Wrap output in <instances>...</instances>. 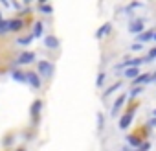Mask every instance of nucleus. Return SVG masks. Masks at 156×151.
<instances>
[{
	"instance_id": "1",
	"label": "nucleus",
	"mask_w": 156,
	"mask_h": 151,
	"mask_svg": "<svg viewBox=\"0 0 156 151\" xmlns=\"http://www.w3.org/2000/svg\"><path fill=\"white\" fill-rule=\"evenodd\" d=\"M53 70H55V66L50 61H39V64H37V74H41L42 78H51Z\"/></svg>"
},
{
	"instance_id": "2",
	"label": "nucleus",
	"mask_w": 156,
	"mask_h": 151,
	"mask_svg": "<svg viewBox=\"0 0 156 151\" xmlns=\"http://www.w3.org/2000/svg\"><path fill=\"white\" fill-rule=\"evenodd\" d=\"M143 30H145V20H143V19H134V20H130V24H129V31H130V33L141 35Z\"/></svg>"
},
{
	"instance_id": "3",
	"label": "nucleus",
	"mask_w": 156,
	"mask_h": 151,
	"mask_svg": "<svg viewBox=\"0 0 156 151\" xmlns=\"http://www.w3.org/2000/svg\"><path fill=\"white\" fill-rule=\"evenodd\" d=\"M154 81V74H140L138 78L134 79V83H132V87H143L145 83H152Z\"/></svg>"
},
{
	"instance_id": "4",
	"label": "nucleus",
	"mask_w": 156,
	"mask_h": 151,
	"mask_svg": "<svg viewBox=\"0 0 156 151\" xmlns=\"http://www.w3.org/2000/svg\"><path fill=\"white\" fill-rule=\"evenodd\" d=\"M41 111H42V101H41V100H35V101L31 103V109H30L31 118H33V122H35V123H37L39 116H41Z\"/></svg>"
},
{
	"instance_id": "5",
	"label": "nucleus",
	"mask_w": 156,
	"mask_h": 151,
	"mask_svg": "<svg viewBox=\"0 0 156 151\" xmlns=\"http://www.w3.org/2000/svg\"><path fill=\"white\" fill-rule=\"evenodd\" d=\"M125 100H127V94H119V98L114 101V105H112V109H110V114H112V116H118L119 109L125 105Z\"/></svg>"
},
{
	"instance_id": "6",
	"label": "nucleus",
	"mask_w": 156,
	"mask_h": 151,
	"mask_svg": "<svg viewBox=\"0 0 156 151\" xmlns=\"http://www.w3.org/2000/svg\"><path fill=\"white\" fill-rule=\"evenodd\" d=\"M33 59H35V53H33V52H22V53L19 55L17 63H19V64H30V63H33Z\"/></svg>"
},
{
	"instance_id": "7",
	"label": "nucleus",
	"mask_w": 156,
	"mask_h": 151,
	"mask_svg": "<svg viewBox=\"0 0 156 151\" xmlns=\"http://www.w3.org/2000/svg\"><path fill=\"white\" fill-rule=\"evenodd\" d=\"M28 83L33 89H41V78H39L37 72H28Z\"/></svg>"
},
{
	"instance_id": "8",
	"label": "nucleus",
	"mask_w": 156,
	"mask_h": 151,
	"mask_svg": "<svg viewBox=\"0 0 156 151\" xmlns=\"http://www.w3.org/2000/svg\"><path fill=\"white\" fill-rule=\"evenodd\" d=\"M110 31H112V24H110V22H105V24L96 31V39H103V37H105V35H108Z\"/></svg>"
},
{
	"instance_id": "9",
	"label": "nucleus",
	"mask_w": 156,
	"mask_h": 151,
	"mask_svg": "<svg viewBox=\"0 0 156 151\" xmlns=\"http://www.w3.org/2000/svg\"><path fill=\"white\" fill-rule=\"evenodd\" d=\"M154 33H156V30H147V31H143L141 35H138V42L141 44V42H149V41H154Z\"/></svg>"
},
{
	"instance_id": "10",
	"label": "nucleus",
	"mask_w": 156,
	"mask_h": 151,
	"mask_svg": "<svg viewBox=\"0 0 156 151\" xmlns=\"http://www.w3.org/2000/svg\"><path fill=\"white\" fill-rule=\"evenodd\" d=\"M44 46L55 50V48H59V39L55 35H48V37H44Z\"/></svg>"
},
{
	"instance_id": "11",
	"label": "nucleus",
	"mask_w": 156,
	"mask_h": 151,
	"mask_svg": "<svg viewBox=\"0 0 156 151\" xmlns=\"http://www.w3.org/2000/svg\"><path fill=\"white\" fill-rule=\"evenodd\" d=\"M11 78H13L15 81H20V83H28V72L24 74V72L13 70V72H11Z\"/></svg>"
},
{
	"instance_id": "12",
	"label": "nucleus",
	"mask_w": 156,
	"mask_h": 151,
	"mask_svg": "<svg viewBox=\"0 0 156 151\" xmlns=\"http://www.w3.org/2000/svg\"><path fill=\"white\" fill-rule=\"evenodd\" d=\"M132 120H134L132 114H127V112H125V114L119 118V129H127V127L132 123Z\"/></svg>"
},
{
	"instance_id": "13",
	"label": "nucleus",
	"mask_w": 156,
	"mask_h": 151,
	"mask_svg": "<svg viewBox=\"0 0 156 151\" xmlns=\"http://www.w3.org/2000/svg\"><path fill=\"white\" fill-rule=\"evenodd\" d=\"M123 76H125L127 79H136L138 76H140V68H125Z\"/></svg>"
},
{
	"instance_id": "14",
	"label": "nucleus",
	"mask_w": 156,
	"mask_h": 151,
	"mask_svg": "<svg viewBox=\"0 0 156 151\" xmlns=\"http://www.w3.org/2000/svg\"><path fill=\"white\" fill-rule=\"evenodd\" d=\"M22 26H24L22 19H11V20H9V31H17V30H20Z\"/></svg>"
},
{
	"instance_id": "15",
	"label": "nucleus",
	"mask_w": 156,
	"mask_h": 151,
	"mask_svg": "<svg viewBox=\"0 0 156 151\" xmlns=\"http://www.w3.org/2000/svg\"><path fill=\"white\" fill-rule=\"evenodd\" d=\"M127 142H129L130 145H134V147H140V145L143 144L141 138H140L138 134H129V136H127Z\"/></svg>"
},
{
	"instance_id": "16",
	"label": "nucleus",
	"mask_w": 156,
	"mask_h": 151,
	"mask_svg": "<svg viewBox=\"0 0 156 151\" xmlns=\"http://www.w3.org/2000/svg\"><path fill=\"white\" fill-rule=\"evenodd\" d=\"M118 89H121V81H116L114 85H110V87H108V89H107V90L103 92V98H108V96H110L112 92H116Z\"/></svg>"
},
{
	"instance_id": "17",
	"label": "nucleus",
	"mask_w": 156,
	"mask_h": 151,
	"mask_svg": "<svg viewBox=\"0 0 156 151\" xmlns=\"http://www.w3.org/2000/svg\"><path fill=\"white\" fill-rule=\"evenodd\" d=\"M44 26H42V22H35V26H33V37H42V33H44V30H42Z\"/></svg>"
},
{
	"instance_id": "18",
	"label": "nucleus",
	"mask_w": 156,
	"mask_h": 151,
	"mask_svg": "<svg viewBox=\"0 0 156 151\" xmlns=\"http://www.w3.org/2000/svg\"><path fill=\"white\" fill-rule=\"evenodd\" d=\"M31 39H33V35H28V37H20V39L17 41V44H20V46H28V44L31 42Z\"/></svg>"
},
{
	"instance_id": "19",
	"label": "nucleus",
	"mask_w": 156,
	"mask_h": 151,
	"mask_svg": "<svg viewBox=\"0 0 156 151\" xmlns=\"http://www.w3.org/2000/svg\"><path fill=\"white\" fill-rule=\"evenodd\" d=\"M145 59H147V63H151V61H154V59H156V46L149 50V53L145 55Z\"/></svg>"
},
{
	"instance_id": "20",
	"label": "nucleus",
	"mask_w": 156,
	"mask_h": 151,
	"mask_svg": "<svg viewBox=\"0 0 156 151\" xmlns=\"http://www.w3.org/2000/svg\"><path fill=\"white\" fill-rule=\"evenodd\" d=\"M39 9H41L42 13H51V11H53V8H51V6H48V4H44V2H41V4H39Z\"/></svg>"
},
{
	"instance_id": "21",
	"label": "nucleus",
	"mask_w": 156,
	"mask_h": 151,
	"mask_svg": "<svg viewBox=\"0 0 156 151\" xmlns=\"http://www.w3.org/2000/svg\"><path fill=\"white\" fill-rule=\"evenodd\" d=\"M140 92H143V87H132L130 92H129V96H130V98H136Z\"/></svg>"
},
{
	"instance_id": "22",
	"label": "nucleus",
	"mask_w": 156,
	"mask_h": 151,
	"mask_svg": "<svg viewBox=\"0 0 156 151\" xmlns=\"http://www.w3.org/2000/svg\"><path fill=\"white\" fill-rule=\"evenodd\" d=\"M6 31H9V20L0 22V33H6Z\"/></svg>"
},
{
	"instance_id": "23",
	"label": "nucleus",
	"mask_w": 156,
	"mask_h": 151,
	"mask_svg": "<svg viewBox=\"0 0 156 151\" xmlns=\"http://www.w3.org/2000/svg\"><path fill=\"white\" fill-rule=\"evenodd\" d=\"M105 78H107V74H105V72H99L98 79H96V85H98V87H101V85H103V81H105Z\"/></svg>"
},
{
	"instance_id": "24",
	"label": "nucleus",
	"mask_w": 156,
	"mask_h": 151,
	"mask_svg": "<svg viewBox=\"0 0 156 151\" xmlns=\"http://www.w3.org/2000/svg\"><path fill=\"white\" fill-rule=\"evenodd\" d=\"M143 4L141 2H132V4H129L127 8H125V11H132V9H136V8H141Z\"/></svg>"
},
{
	"instance_id": "25",
	"label": "nucleus",
	"mask_w": 156,
	"mask_h": 151,
	"mask_svg": "<svg viewBox=\"0 0 156 151\" xmlns=\"http://www.w3.org/2000/svg\"><path fill=\"white\" fill-rule=\"evenodd\" d=\"M103 122H105V118H103V112H98V129H99V131L103 129Z\"/></svg>"
},
{
	"instance_id": "26",
	"label": "nucleus",
	"mask_w": 156,
	"mask_h": 151,
	"mask_svg": "<svg viewBox=\"0 0 156 151\" xmlns=\"http://www.w3.org/2000/svg\"><path fill=\"white\" fill-rule=\"evenodd\" d=\"M149 149H151V144H149V142H143V144L138 147V151H149Z\"/></svg>"
},
{
	"instance_id": "27",
	"label": "nucleus",
	"mask_w": 156,
	"mask_h": 151,
	"mask_svg": "<svg viewBox=\"0 0 156 151\" xmlns=\"http://www.w3.org/2000/svg\"><path fill=\"white\" fill-rule=\"evenodd\" d=\"M147 127H149V129H151V127H156V116H154V118H151V122L147 123Z\"/></svg>"
},
{
	"instance_id": "28",
	"label": "nucleus",
	"mask_w": 156,
	"mask_h": 151,
	"mask_svg": "<svg viewBox=\"0 0 156 151\" xmlns=\"http://www.w3.org/2000/svg\"><path fill=\"white\" fill-rule=\"evenodd\" d=\"M130 50H141V44H140V42H136V44H132V46H130Z\"/></svg>"
},
{
	"instance_id": "29",
	"label": "nucleus",
	"mask_w": 156,
	"mask_h": 151,
	"mask_svg": "<svg viewBox=\"0 0 156 151\" xmlns=\"http://www.w3.org/2000/svg\"><path fill=\"white\" fill-rule=\"evenodd\" d=\"M2 6H6V8H9V6H13L11 2H8V0H2Z\"/></svg>"
},
{
	"instance_id": "30",
	"label": "nucleus",
	"mask_w": 156,
	"mask_h": 151,
	"mask_svg": "<svg viewBox=\"0 0 156 151\" xmlns=\"http://www.w3.org/2000/svg\"><path fill=\"white\" fill-rule=\"evenodd\" d=\"M17 151H24V147H19V149H17Z\"/></svg>"
},
{
	"instance_id": "31",
	"label": "nucleus",
	"mask_w": 156,
	"mask_h": 151,
	"mask_svg": "<svg viewBox=\"0 0 156 151\" xmlns=\"http://www.w3.org/2000/svg\"><path fill=\"white\" fill-rule=\"evenodd\" d=\"M2 20H4V19H2V13H0V22H2Z\"/></svg>"
},
{
	"instance_id": "32",
	"label": "nucleus",
	"mask_w": 156,
	"mask_h": 151,
	"mask_svg": "<svg viewBox=\"0 0 156 151\" xmlns=\"http://www.w3.org/2000/svg\"><path fill=\"white\" fill-rule=\"evenodd\" d=\"M154 83H156V72H154Z\"/></svg>"
},
{
	"instance_id": "33",
	"label": "nucleus",
	"mask_w": 156,
	"mask_h": 151,
	"mask_svg": "<svg viewBox=\"0 0 156 151\" xmlns=\"http://www.w3.org/2000/svg\"><path fill=\"white\" fill-rule=\"evenodd\" d=\"M154 41H156V33H154Z\"/></svg>"
},
{
	"instance_id": "34",
	"label": "nucleus",
	"mask_w": 156,
	"mask_h": 151,
	"mask_svg": "<svg viewBox=\"0 0 156 151\" xmlns=\"http://www.w3.org/2000/svg\"><path fill=\"white\" fill-rule=\"evenodd\" d=\"M154 116H156V111H154Z\"/></svg>"
}]
</instances>
